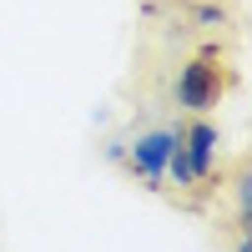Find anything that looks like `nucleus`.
<instances>
[{
    "instance_id": "f257e3e1",
    "label": "nucleus",
    "mask_w": 252,
    "mask_h": 252,
    "mask_svg": "<svg viewBox=\"0 0 252 252\" xmlns=\"http://www.w3.org/2000/svg\"><path fill=\"white\" fill-rule=\"evenodd\" d=\"M222 86H227L222 56H217V46H207V51H197V56L177 71V106L192 111V116H207V111L222 101Z\"/></svg>"
},
{
    "instance_id": "0eeeda50",
    "label": "nucleus",
    "mask_w": 252,
    "mask_h": 252,
    "mask_svg": "<svg viewBox=\"0 0 252 252\" xmlns=\"http://www.w3.org/2000/svg\"><path fill=\"white\" fill-rule=\"evenodd\" d=\"M232 252H252V232H242V237H237V247H232Z\"/></svg>"
},
{
    "instance_id": "20e7f679",
    "label": "nucleus",
    "mask_w": 252,
    "mask_h": 252,
    "mask_svg": "<svg viewBox=\"0 0 252 252\" xmlns=\"http://www.w3.org/2000/svg\"><path fill=\"white\" fill-rule=\"evenodd\" d=\"M161 177H172V182H177V192H197V187H202V182L192 177V161H187L182 141L172 146V157H166V172H161Z\"/></svg>"
},
{
    "instance_id": "7ed1b4c3",
    "label": "nucleus",
    "mask_w": 252,
    "mask_h": 252,
    "mask_svg": "<svg viewBox=\"0 0 252 252\" xmlns=\"http://www.w3.org/2000/svg\"><path fill=\"white\" fill-rule=\"evenodd\" d=\"M182 152L192 161V177L207 187L217 177V157H222V131L207 116H192V126H182Z\"/></svg>"
},
{
    "instance_id": "423d86ee",
    "label": "nucleus",
    "mask_w": 252,
    "mask_h": 252,
    "mask_svg": "<svg viewBox=\"0 0 252 252\" xmlns=\"http://www.w3.org/2000/svg\"><path fill=\"white\" fill-rule=\"evenodd\" d=\"M197 20H202V26H222V20H227V15H222L217 5H197Z\"/></svg>"
},
{
    "instance_id": "39448f33",
    "label": "nucleus",
    "mask_w": 252,
    "mask_h": 252,
    "mask_svg": "<svg viewBox=\"0 0 252 252\" xmlns=\"http://www.w3.org/2000/svg\"><path fill=\"white\" fill-rule=\"evenodd\" d=\"M232 192H237V232H252V182H247V172H237Z\"/></svg>"
},
{
    "instance_id": "f03ea898",
    "label": "nucleus",
    "mask_w": 252,
    "mask_h": 252,
    "mask_svg": "<svg viewBox=\"0 0 252 252\" xmlns=\"http://www.w3.org/2000/svg\"><path fill=\"white\" fill-rule=\"evenodd\" d=\"M182 141V126H157V131H141L131 146H126V172H131L146 192H166V157H172V146Z\"/></svg>"
}]
</instances>
